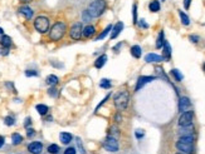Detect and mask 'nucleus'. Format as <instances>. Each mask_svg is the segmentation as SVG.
<instances>
[{
	"label": "nucleus",
	"mask_w": 205,
	"mask_h": 154,
	"mask_svg": "<svg viewBox=\"0 0 205 154\" xmlns=\"http://www.w3.org/2000/svg\"><path fill=\"white\" fill-rule=\"evenodd\" d=\"M123 30V23L122 22H118L115 26H113V30H112V34H111V39H116V38L121 34V31Z\"/></svg>",
	"instance_id": "nucleus-17"
},
{
	"label": "nucleus",
	"mask_w": 205,
	"mask_h": 154,
	"mask_svg": "<svg viewBox=\"0 0 205 154\" xmlns=\"http://www.w3.org/2000/svg\"><path fill=\"white\" fill-rule=\"evenodd\" d=\"M164 43H165V39H164V31L161 30L160 33H159V36H157V40H156V48H162V45H164Z\"/></svg>",
	"instance_id": "nucleus-27"
},
{
	"label": "nucleus",
	"mask_w": 205,
	"mask_h": 154,
	"mask_svg": "<svg viewBox=\"0 0 205 154\" xmlns=\"http://www.w3.org/2000/svg\"><path fill=\"white\" fill-rule=\"evenodd\" d=\"M30 123H32V119H30V118H27L25 122H24V127H25V128H29Z\"/></svg>",
	"instance_id": "nucleus-46"
},
{
	"label": "nucleus",
	"mask_w": 205,
	"mask_h": 154,
	"mask_svg": "<svg viewBox=\"0 0 205 154\" xmlns=\"http://www.w3.org/2000/svg\"><path fill=\"white\" fill-rule=\"evenodd\" d=\"M58 82H59L58 76H57V75H53V74L48 75V76H47V79H45V83H47L48 85H50V87L57 85V84H58Z\"/></svg>",
	"instance_id": "nucleus-21"
},
{
	"label": "nucleus",
	"mask_w": 205,
	"mask_h": 154,
	"mask_svg": "<svg viewBox=\"0 0 205 154\" xmlns=\"http://www.w3.org/2000/svg\"><path fill=\"white\" fill-rule=\"evenodd\" d=\"M107 9V2L106 0H93L87 8V11L92 18H98L101 16L105 10Z\"/></svg>",
	"instance_id": "nucleus-1"
},
{
	"label": "nucleus",
	"mask_w": 205,
	"mask_h": 154,
	"mask_svg": "<svg viewBox=\"0 0 205 154\" xmlns=\"http://www.w3.org/2000/svg\"><path fill=\"white\" fill-rule=\"evenodd\" d=\"M59 139L63 144H69L72 142V134L70 133H67V132H62L59 134Z\"/></svg>",
	"instance_id": "nucleus-18"
},
{
	"label": "nucleus",
	"mask_w": 205,
	"mask_h": 154,
	"mask_svg": "<svg viewBox=\"0 0 205 154\" xmlns=\"http://www.w3.org/2000/svg\"><path fill=\"white\" fill-rule=\"evenodd\" d=\"M189 39H190L193 43H198V42L200 40V38H199V35H194V34H191V35H189Z\"/></svg>",
	"instance_id": "nucleus-40"
},
{
	"label": "nucleus",
	"mask_w": 205,
	"mask_h": 154,
	"mask_svg": "<svg viewBox=\"0 0 205 154\" xmlns=\"http://www.w3.org/2000/svg\"><path fill=\"white\" fill-rule=\"evenodd\" d=\"M35 109H36V111H38L41 115H47V113L49 110V108L45 104H38V105L35 107Z\"/></svg>",
	"instance_id": "nucleus-24"
},
{
	"label": "nucleus",
	"mask_w": 205,
	"mask_h": 154,
	"mask_svg": "<svg viewBox=\"0 0 205 154\" xmlns=\"http://www.w3.org/2000/svg\"><path fill=\"white\" fill-rule=\"evenodd\" d=\"M193 118H194V113L191 110L184 111L179 117V127H186L193 124Z\"/></svg>",
	"instance_id": "nucleus-6"
},
{
	"label": "nucleus",
	"mask_w": 205,
	"mask_h": 154,
	"mask_svg": "<svg viewBox=\"0 0 205 154\" xmlns=\"http://www.w3.org/2000/svg\"><path fill=\"white\" fill-rule=\"evenodd\" d=\"M140 26H142V28H148V25L143 22V19H141V20H140Z\"/></svg>",
	"instance_id": "nucleus-48"
},
{
	"label": "nucleus",
	"mask_w": 205,
	"mask_h": 154,
	"mask_svg": "<svg viewBox=\"0 0 205 154\" xmlns=\"http://www.w3.org/2000/svg\"><path fill=\"white\" fill-rule=\"evenodd\" d=\"M148 8H150V10L152 13H156L160 10V3L157 2V0H152V2L150 3V5H148Z\"/></svg>",
	"instance_id": "nucleus-26"
},
{
	"label": "nucleus",
	"mask_w": 205,
	"mask_h": 154,
	"mask_svg": "<svg viewBox=\"0 0 205 154\" xmlns=\"http://www.w3.org/2000/svg\"><path fill=\"white\" fill-rule=\"evenodd\" d=\"M76 144H77V150H78L81 154H86V150H84V147H83V144H82L81 138H77V139H76Z\"/></svg>",
	"instance_id": "nucleus-29"
},
{
	"label": "nucleus",
	"mask_w": 205,
	"mask_h": 154,
	"mask_svg": "<svg viewBox=\"0 0 205 154\" xmlns=\"http://www.w3.org/2000/svg\"><path fill=\"white\" fill-rule=\"evenodd\" d=\"M135 136H136V138H137V139H140V138H142V137H143V132H142L141 129H139V130H136Z\"/></svg>",
	"instance_id": "nucleus-43"
},
{
	"label": "nucleus",
	"mask_w": 205,
	"mask_h": 154,
	"mask_svg": "<svg viewBox=\"0 0 205 154\" xmlns=\"http://www.w3.org/2000/svg\"><path fill=\"white\" fill-rule=\"evenodd\" d=\"M115 107L117 110H125L130 102V93L127 90H121L115 95Z\"/></svg>",
	"instance_id": "nucleus-3"
},
{
	"label": "nucleus",
	"mask_w": 205,
	"mask_h": 154,
	"mask_svg": "<svg viewBox=\"0 0 205 154\" xmlns=\"http://www.w3.org/2000/svg\"><path fill=\"white\" fill-rule=\"evenodd\" d=\"M100 85H101V88H103V89H109L111 87H112V84H111V82H109L108 79H102L101 83H100Z\"/></svg>",
	"instance_id": "nucleus-33"
},
{
	"label": "nucleus",
	"mask_w": 205,
	"mask_h": 154,
	"mask_svg": "<svg viewBox=\"0 0 205 154\" xmlns=\"http://www.w3.org/2000/svg\"><path fill=\"white\" fill-rule=\"evenodd\" d=\"M5 85H6V87H9V88L11 89V91H14V93L16 91V90H15V88H14V85H13V83H5Z\"/></svg>",
	"instance_id": "nucleus-47"
},
{
	"label": "nucleus",
	"mask_w": 205,
	"mask_h": 154,
	"mask_svg": "<svg viewBox=\"0 0 205 154\" xmlns=\"http://www.w3.org/2000/svg\"><path fill=\"white\" fill-rule=\"evenodd\" d=\"M115 119H116V122H121V115H120V114H118V115H116Z\"/></svg>",
	"instance_id": "nucleus-51"
},
{
	"label": "nucleus",
	"mask_w": 205,
	"mask_h": 154,
	"mask_svg": "<svg viewBox=\"0 0 205 154\" xmlns=\"http://www.w3.org/2000/svg\"><path fill=\"white\" fill-rule=\"evenodd\" d=\"M82 24L78 22V23H74L70 28V31H69V35L73 40H79L81 36H82Z\"/></svg>",
	"instance_id": "nucleus-7"
},
{
	"label": "nucleus",
	"mask_w": 205,
	"mask_h": 154,
	"mask_svg": "<svg viewBox=\"0 0 205 154\" xmlns=\"http://www.w3.org/2000/svg\"><path fill=\"white\" fill-rule=\"evenodd\" d=\"M180 142H184V143H194V136H185V137H180L179 139Z\"/></svg>",
	"instance_id": "nucleus-32"
},
{
	"label": "nucleus",
	"mask_w": 205,
	"mask_h": 154,
	"mask_svg": "<svg viewBox=\"0 0 205 154\" xmlns=\"http://www.w3.org/2000/svg\"><path fill=\"white\" fill-rule=\"evenodd\" d=\"M155 79H156V76H145V75L140 76L139 80H137V83H136L135 90H136V91H139V90H140L141 88H143L147 83H151V82H154Z\"/></svg>",
	"instance_id": "nucleus-9"
},
{
	"label": "nucleus",
	"mask_w": 205,
	"mask_h": 154,
	"mask_svg": "<svg viewBox=\"0 0 205 154\" xmlns=\"http://www.w3.org/2000/svg\"><path fill=\"white\" fill-rule=\"evenodd\" d=\"M164 59H165V62H167V60H170V58H171V47H170V44H169V42L167 40H165V43H164Z\"/></svg>",
	"instance_id": "nucleus-16"
},
{
	"label": "nucleus",
	"mask_w": 205,
	"mask_h": 154,
	"mask_svg": "<svg viewBox=\"0 0 205 154\" xmlns=\"http://www.w3.org/2000/svg\"><path fill=\"white\" fill-rule=\"evenodd\" d=\"M176 149L184 154H193L194 153V145L191 143H184L180 140L176 142Z\"/></svg>",
	"instance_id": "nucleus-8"
},
{
	"label": "nucleus",
	"mask_w": 205,
	"mask_h": 154,
	"mask_svg": "<svg viewBox=\"0 0 205 154\" xmlns=\"http://www.w3.org/2000/svg\"><path fill=\"white\" fill-rule=\"evenodd\" d=\"M96 33V28L93 25H87L82 29V36H84L86 39H88V38H92L93 34Z\"/></svg>",
	"instance_id": "nucleus-15"
},
{
	"label": "nucleus",
	"mask_w": 205,
	"mask_h": 154,
	"mask_svg": "<svg viewBox=\"0 0 205 154\" xmlns=\"http://www.w3.org/2000/svg\"><path fill=\"white\" fill-rule=\"evenodd\" d=\"M23 142V137L20 136L19 133H14L13 136H11V143L14 145H18V144H20Z\"/></svg>",
	"instance_id": "nucleus-23"
},
{
	"label": "nucleus",
	"mask_w": 205,
	"mask_h": 154,
	"mask_svg": "<svg viewBox=\"0 0 205 154\" xmlns=\"http://www.w3.org/2000/svg\"><path fill=\"white\" fill-rule=\"evenodd\" d=\"M171 74L175 76V79H176L177 82H181V80L184 79V75H182L177 69H173V70H171Z\"/></svg>",
	"instance_id": "nucleus-30"
},
{
	"label": "nucleus",
	"mask_w": 205,
	"mask_h": 154,
	"mask_svg": "<svg viewBox=\"0 0 205 154\" xmlns=\"http://www.w3.org/2000/svg\"><path fill=\"white\" fill-rule=\"evenodd\" d=\"M34 28L35 30L41 33V34H44L49 30V19L47 16H36L35 20H34Z\"/></svg>",
	"instance_id": "nucleus-4"
},
{
	"label": "nucleus",
	"mask_w": 205,
	"mask_h": 154,
	"mask_svg": "<svg viewBox=\"0 0 205 154\" xmlns=\"http://www.w3.org/2000/svg\"><path fill=\"white\" fill-rule=\"evenodd\" d=\"M4 123H5L8 127H10V125H13L15 122H14V118H13V117H5V119H4Z\"/></svg>",
	"instance_id": "nucleus-37"
},
{
	"label": "nucleus",
	"mask_w": 205,
	"mask_h": 154,
	"mask_svg": "<svg viewBox=\"0 0 205 154\" xmlns=\"http://www.w3.org/2000/svg\"><path fill=\"white\" fill-rule=\"evenodd\" d=\"M121 45H122V43H118V44H117V45H116V47L113 48V50H115V51H117V50H118V49L121 48Z\"/></svg>",
	"instance_id": "nucleus-50"
},
{
	"label": "nucleus",
	"mask_w": 205,
	"mask_h": 154,
	"mask_svg": "<svg viewBox=\"0 0 205 154\" xmlns=\"http://www.w3.org/2000/svg\"><path fill=\"white\" fill-rule=\"evenodd\" d=\"M48 94L50 95V97H53V98H57V97H58V89H55L54 87H52V88L48 90Z\"/></svg>",
	"instance_id": "nucleus-35"
},
{
	"label": "nucleus",
	"mask_w": 205,
	"mask_h": 154,
	"mask_svg": "<svg viewBox=\"0 0 205 154\" xmlns=\"http://www.w3.org/2000/svg\"><path fill=\"white\" fill-rule=\"evenodd\" d=\"M4 33V30H3V28H0V34H3Z\"/></svg>",
	"instance_id": "nucleus-53"
},
{
	"label": "nucleus",
	"mask_w": 205,
	"mask_h": 154,
	"mask_svg": "<svg viewBox=\"0 0 205 154\" xmlns=\"http://www.w3.org/2000/svg\"><path fill=\"white\" fill-rule=\"evenodd\" d=\"M109 95H111V94H107V95H106V97L103 98V100H102V102H101V103H100V104L97 105V108H96V111H97V110H98V109H100V108H101V107H102V105H103V104H105V103H106V102L108 100V98H109Z\"/></svg>",
	"instance_id": "nucleus-39"
},
{
	"label": "nucleus",
	"mask_w": 205,
	"mask_h": 154,
	"mask_svg": "<svg viewBox=\"0 0 205 154\" xmlns=\"http://www.w3.org/2000/svg\"><path fill=\"white\" fill-rule=\"evenodd\" d=\"M22 3H29V2H32V0H20Z\"/></svg>",
	"instance_id": "nucleus-52"
},
{
	"label": "nucleus",
	"mask_w": 205,
	"mask_h": 154,
	"mask_svg": "<svg viewBox=\"0 0 205 154\" xmlns=\"http://www.w3.org/2000/svg\"><path fill=\"white\" fill-rule=\"evenodd\" d=\"M28 150L30 154H41L43 150V144L41 142H33L28 145Z\"/></svg>",
	"instance_id": "nucleus-11"
},
{
	"label": "nucleus",
	"mask_w": 205,
	"mask_h": 154,
	"mask_svg": "<svg viewBox=\"0 0 205 154\" xmlns=\"http://www.w3.org/2000/svg\"><path fill=\"white\" fill-rule=\"evenodd\" d=\"M164 56L162 55H157L155 53H148L146 56H145V62L146 63H160V62H164Z\"/></svg>",
	"instance_id": "nucleus-12"
},
{
	"label": "nucleus",
	"mask_w": 205,
	"mask_h": 154,
	"mask_svg": "<svg viewBox=\"0 0 205 154\" xmlns=\"http://www.w3.org/2000/svg\"><path fill=\"white\" fill-rule=\"evenodd\" d=\"M19 13H20L25 19H28V20H30V19L33 18V14H34V11L32 10V8H29L28 5L20 6V8H19Z\"/></svg>",
	"instance_id": "nucleus-14"
},
{
	"label": "nucleus",
	"mask_w": 205,
	"mask_h": 154,
	"mask_svg": "<svg viewBox=\"0 0 205 154\" xmlns=\"http://www.w3.org/2000/svg\"><path fill=\"white\" fill-rule=\"evenodd\" d=\"M190 4H191V0H184V8L185 9H189Z\"/></svg>",
	"instance_id": "nucleus-45"
},
{
	"label": "nucleus",
	"mask_w": 205,
	"mask_h": 154,
	"mask_svg": "<svg viewBox=\"0 0 205 154\" xmlns=\"http://www.w3.org/2000/svg\"><path fill=\"white\" fill-rule=\"evenodd\" d=\"M9 54V48H0V55H8Z\"/></svg>",
	"instance_id": "nucleus-42"
},
{
	"label": "nucleus",
	"mask_w": 205,
	"mask_h": 154,
	"mask_svg": "<svg viewBox=\"0 0 205 154\" xmlns=\"http://www.w3.org/2000/svg\"><path fill=\"white\" fill-rule=\"evenodd\" d=\"M179 136H180V137H185V136H194V127H193V124H190V125H186V127H180Z\"/></svg>",
	"instance_id": "nucleus-13"
},
{
	"label": "nucleus",
	"mask_w": 205,
	"mask_h": 154,
	"mask_svg": "<svg viewBox=\"0 0 205 154\" xmlns=\"http://www.w3.org/2000/svg\"><path fill=\"white\" fill-rule=\"evenodd\" d=\"M66 31H67V24L66 23H63V22L55 23L52 26L50 31H49V39L52 42H58V40H61L63 38Z\"/></svg>",
	"instance_id": "nucleus-2"
},
{
	"label": "nucleus",
	"mask_w": 205,
	"mask_h": 154,
	"mask_svg": "<svg viewBox=\"0 0 205 154\" xmlns=\"http://www.w3.org/2000/svg\"><path fill=\"white\" fill-rule=\"evenodd\" d=\"M111 30H112V25H108V26H107V28H106V29H105V30L97 36V40H101V39H103V38H106L107 34H108Z\"/></svg>",
	"instance_id": "nucleus-28"
},
{
	"label": "nucleus",
	"mask_w": 205,
	"mask_h": 154,
	"mask_svg": "<svg viewBox=\"0 0 205 154\" xmlns=\"http://www.w3.org/2000/svg\"><path fill=\"white\" fill-rule=\"evenodd\" d=\"M204 70H205V64H204Z\"/></svg>",
	"instance_id": "nucleus-54"
},
{
	"label": "nucleus",
	"mask_w": 205,
	"mask_h": 154,
	"mask_svg": "<svg viewBox=\"0 0 205 154\" xmlns=\"http://www.w3.org/2000/svg\"><path fill=\"white\" fill-rule=\"evenodd\" d=\"M25 75L27 76H38V71L36 70H25Z\"/></svg>",
	"instance_id": "nucleus-38"
},
{
	"label": "nucleus",
	"mask_w": 205,
	"mask_h": 154,
	"mask_svg": "<svg viewBox=\"0 0 205 154\" xmlns=\"http://www.w3.org/2000/svg\"><path fill=\"white\" fill-rule=\"evenodd\" d=\"M4 142H5V139H4L3 137H0V148H2V147L4 145Z\"/></svg>",
	"instance_id": "nucleus-49"
},
{
	"label": "nucleus",
	"mask_w": 205,
	"mask_h": 154,
	"mask_svg": "<svg viewBox=\"0 0 205 154\" xmlns=\"http://www.w3.org/2000/svg\"><path fill=\"white\" fill-rule=\"evenodd\" d=\"M131 55H132L134 58H136V59L141 58V55H142V49H141V47H140V45H134V47L131 48Z\"/></svg>",
	"instance_id": "nucleus-22"
},
{
	"label": "nucleus",
	"mask_w": 205,
	"mask_h": 154,
	"mask_svg": "<svg viewBox=\"0 0 205 154\" xmlns=\"http://www.w3.org/2000/svg\"><path fill=\"white\" fill-rule=\"evenodd\" d=\"M179 15H180V19H181V23H182L184 25L188 26V25L190 24V19H189V16L186 15L184 11H181V10H179Z\"/></svg>",
	"instance_id": "nucleus-25"
},
{
	"label": "nucleus",
	"mask_w": 205,
	"mask_h": 154,
	"mask_svg": "<svg viewBox=\"0 0 205 154\" xmlns=\"http://www.w3.org/2000/svg\"><path fill=\"white\" fill-rule=\"evenodd\" d=\"M0 45L3 48H10L11 47V38L8 35H3L0 38Z\"/></svg>",
	"instance_id": "nucleus-20"
},
{
	"label": "nucleus",
	"mask_w": 205,
	"mask_h": 154,
	"mask_svg": "<svg viewBox=\"0 0 205 154\" xmlns=\"http://www.w3.org/2000/svg\"><path fill=\"white\" fill-rule=\"evenodd\" d=\"M76 153H77V150L74 149V148H72V147L67 148V149H66V152H64V154H76Z\"/></svg>",
	"instance_id": "nucleus-41"
},
{
	"label": "nucleus",
	"mask_w": 205,
	"mask_h": 154,
	"mask_svg": "<svg viewBox=\"0 0 205 154\" xmlns=\"http://www.w3.org/2000/svg\"><path fill=\"white\" fill-rule=\"evenodd\" d=\"M191 108V102L188 97H181L179 99V111L184 113V111H188Z\"/></svg>",
	"instance_id": "nucleus-10"
},
{
	"label": "nucleus",
	"mask_w": 205,
	"mask_h": 154,
	"mask_svg": "<svg viewBox=\"0 0 205 154\" xmlns=\"http://www.w3.org/2000/svg\"><path fill=\"white\" fill-rule=\"evenodd\" d=\"M82 19H83V22H86V23L91 22L92 16H91V15H89V13L87 11V9H86V10H83V13H82Z\"/></svg>",
	"instance_id": "nucleus-34"
},
{
	"label": "nucleus",
	"mask_w": 205,
	"mask_h": 154,
	"mask_svg": "<svg viewBox=\"0 0 205 154\" xmlns=\"http://www.w3.org/2000/svg\"><path fill=\"white\" fill-rule=\"evenodd\" d=\"M132 15H134V24H137V5L134 4L132 6Z\"/></svg>",
	"instance_id": "nucleus-36"
},
{
	"label": "nucleus",
	"mask_w": 205,
	"mask_h": 154,
	"mask_svg": "<svg viewBox=\"0 0 205 154\" xmlns=\"http://www.w3.org/2000/svg\"><path fill=\"white\" fill-rule=\"evenodd\" d=\"M103 148L108 152H117L118 150V140L116 139V137L108 136L103 142Z\"/></svg>",
	"instance_id": "nucleus-5"
},
{
	"label": "nucleus",
	"mask_w": 205,
	"mask_h": 154,
	"mask_svg": "<svg viewBox=\"0 0 205 154\" xmlns=\"http://www.w3.org/2000/svg\"><path fill=\"white\" fill-rule=\"evenodd\" d=\"M107 59H108V58H107V55H106V54H102L101 56H98V58H97V60L95 62V67H96L97 69H101V68H102V67L106 64Z\"/></svg>",
	"instance_id": "nucleus-19"
},
{
	"label": "nucleus",
	"mask_w": 205,
	"mask_h": 154,
	"mask_svg": "<svg viewBox=\"0 0 205 154\" xmlns=\"http://www.w3.org/2000/svg\"><path fill=\"white\" fill-rule=\"evenodd\" d=\"M27 134H28V137L30 138V137H33L34 134H35V132H34L33 128H28V129H27Z\"/></svg>",
	"instance_id": "nucleus-44"
},
{
	"label": "nucleus",
	"mask_w": 205,
	"mask_h": 154,
	"mask_svg": "<svg viewBox=\"0 0 205 154\" xmlns=\"http://www.w3.org/2000/svg\"><path fill=\"white\" fill-rule=\"evenodd\" d=\"M48 152H49L50 154H57V153L59 152V145H57V144H50V145L48 147Z\"/></svg>",
	"instance_id": "nucleus-31"
}]
</instances>
